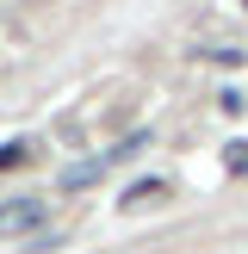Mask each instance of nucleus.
I'll return each mask as SVG.
<instances>
[{"label": "nucleus", "mask_w": 248, "mask_h": 254, "mask_svg": "<svg viewBox=\"0 0 248 254\" xmlns=\"http://www.w3.org/2000/svg\"><path fill=\"white\" fill-rule=\"evenodd\" d=\"M168 198H174L168 180H136L130 192H124V211H155V205H168Z\"/></svg>", "instance_id": "nucleus-2"}, {"label": "nucleus", "mask_w": 248, "mask_h": 254, "mask_svg": "<svg viewBox=\"0 0 248 254\" xmlns=\"http://www.w3.org/2000/svg\"><path fill=\"white\" fill-rule=\"evenodd\" d=\"M37 161V143L31 136H12V143H0V168H31Z\"/></svg>", "instance_id": "nucleus-3"}, {"label": "nucleus", "mask_w": 248, "mask_h": 254, "mask_svg": "<svg viewBox=\"0 0 248 254\" xmlns=\"http://www.w3.org/2000/svg\"><path fill=\"white\" fill-rule=\"evenodd\" d=\"M62 242V236L56 230H37V236H25V254H50V248H56Z\"/></svg>", "instance_id": "nucleus-4"}, {"label": "nucleus", "mask_w": 248, "mask_h": 254, "mask_svg": "<svg viewBox=\"0 0 248 254\" xmlns=\"http://www.w3.org/2000/svg\"><path fill=\"white\" fill-rule=\"evenodd\" d=\"M223 168H230V174H248V143H230V155H223Z\"/></svg>", "instance_id": "nucleus-5"}, {"label": "nucleus", "mask_w": 248, "mask_h": 254, "mask_svg": "<svg viewBox=\"0 0 248 254\" xmlns=\"http://www.w3.org/2000/svg\"><path fill=\"white\" fill-rule=\"evenodd\" d=\"M44 217H50V198H6L0 205V236H37L44 230Z\"/></svg>", "instance_id": "nucleus-1"}]
</instances>
